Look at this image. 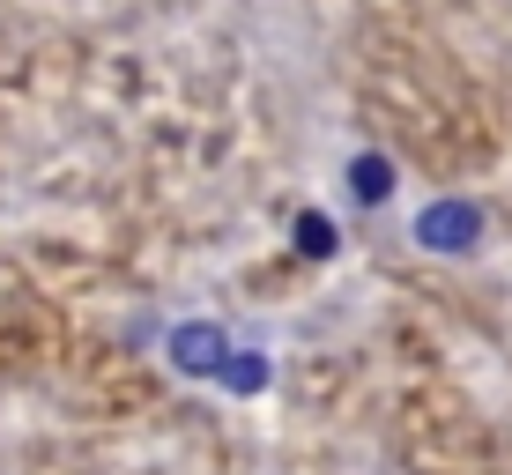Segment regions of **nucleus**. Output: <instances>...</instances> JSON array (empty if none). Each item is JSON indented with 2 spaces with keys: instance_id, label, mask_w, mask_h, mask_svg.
Listing matches in <instances>:
<instances>
[{
  "instance_id": "nucleus-3",
  "label": "nucleus",
  "mask_w": 512,
  "mask_h": 475,
  "mask_svg": "<svg viewBox=\"0 0 512 475\" xmlns=\"http://www.w3.org/2000/svg\"><path fill=\"white\" fill-rule=\"evenodd\" d=\"M386 193H394V164H386L379 149L349 156V201H357V208H379Z\"/></svg>"
},
{
  "instance_id": "nucleus-2",
  "label": "nucleus",
  "mask_w": 512,
  "mask_h": 475,
  "mask_svg": "<svg viewBox=\"0 0 512 475\" xmlns=\"http://www.w3.org/2000/svg\"><path fill=\"white\" fill-rule=\"evenodd\" d=\"M223 357H231V342H223V327H208V320H193V327L171 334V364L193 372V379H216Z\"/></svg>"
},
{
  "instance_id": "nucleus-1",
  "label": "nucleus",
  "mask_w": 512,
  "mask_h": 475,
  "mask_svg": "<svg viewBox=\"0 0 512 475\" xmlns=\"http://www.w3.org/2000/svg\"><path fill=\"white\" fill-rule=\"evenodd\" d=\"M416 245H423V253H475V245H483V208L461 201V193L431 201L416 216Z\"/></svg>"
},
{
  "instance_id": "nucleus-4",
  "label": "nucleus",
  "mask_w": 512,
  "mask_h": 475,
  "mask_svg": "<svg viewBox=\"0 0 512 475\" xmlns=\"http://www.w3.org/2000/svg\"><path fill=\"white\" fill-rule=\"evenodd\" d=\"M216 379L231 386V394H260V386H268V357H260V349H231V357L216 364Z\"/></svg>"
},
{
  "instance_id": "nucleus-5",
  "label": "nucleus",
  "mask_w": 512,
  "mask_h": 475,
  "mask_svg": "<svg viewBox=\"0 0 512 475\" xmlns=\"http://www.w3.org/2000/svg\"><path fill=\"white\" fill-rule=\"evenodd\" d=\"M290 245H297L305 260H334V245H342V238H334V223L320 216V208H305V216L290 223Z\"/></svg>"
}]
</instances>
